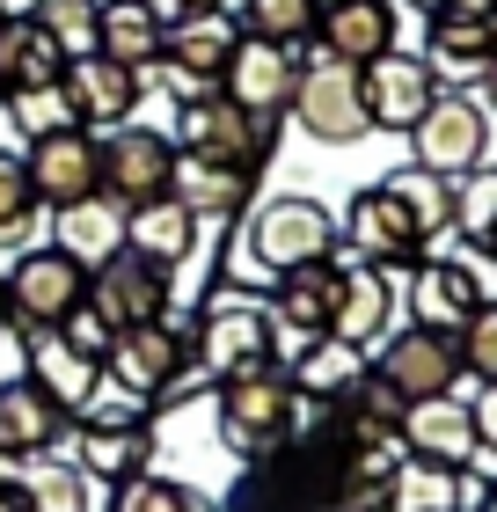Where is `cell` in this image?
<instances>
[{
    "label": "cell",
    "instance_id": "4316f807",
    "mask_svg": "<svg viewBox=\"0 0 497 512\" xmlns=\"http://www.w3.org/2000/svg\"><path fill=\"white\" fill-rule=\"evenodd\" d=\"M22 359H30V388H44L59 410H88V395L103 388V374L59 330H22Z\"/></svg>",
    "mask_w": 497,
    "mask_h": 512
},
{
    "label": "cell",
    "instance_id": "f546056e",
    "mask_svg": "<svg viewBox=\"0 0 497 512\" xmlns=\"http://www.w3.org/2000/svg\"><path fill=\"white\" fill-rule=\"evenodd\" d=\"M52 249H66V256H81L88 271L103 264V256H117L125 249V205L117 198H74V205H59V242Z\"/></svg>",
    "mask_w": 497,
    "mask_h": 512
},
{
    "label": "cell",
    "instance_id": "d6986e66",
    "mask_svg": "<svg viewBox=\"0 0 497 512\" xmlns=\"http://www.w3.org/2000/svg\"><path fill=\"white\" fill-rule=\"evenodd\" d=\"M395 0H329L315 15V44L322 59H344V66H373L381 52H395Z\"/></svg>",
    "mask_w": 497,
    "mask_h": 512
},
{
    "label": "cell",
    "instance_id": "c3c4849f",
    "mask_svg": "<svg viewBox=\"0 0 497 512\" xmlns=\"http://www.w3.org/2000/svg\"><path fill=\"white\" fill-rule=\"evenodd\" d=\"M0 512H22V498H15V491H0Z\"/></svg>",
    "mask_w": 497,
    "mask_h": 512
},
{
    "label": "cell",
    "instance_id": "44dd1931",
    "mask_svg": "<svg viewBox=\"0 0 497 512\" xmlns=\"http://www.w3.org/2000/svg\"><path fill=\"white\" fill-rule=\"evenodd\" d=\"M395 432L417 461H439V469H468L476 461V417H468L461 395H424V403L402 410Z\"/></svg>",
    "mask_w": 497,
    "mask_h": 512
},
{
    "label": "cell",
    "instance_id": "5b68a950",
    "mask_svg": "<svg viewBox=\"0 0 497 512\" xmlns=\"http://www.w3.org/2000/svg\"><path fill=\"white\" fill-rule=\"evenodd\" d=\"M410 147H417V169L461 183L468 169H483V154H490V110L468 96V88H439L432 110L410 125Z\"/></svg>",
    "mask_w": 497,
    "mask_h": 512
},
{
    "label": "cell",
    "instance_id": "f1b7e54d",
    "mask_svg": "<svg viewBox=\"0 0 497 512\" xmlns=\"http://www.w3.org/2000/svg\"><path fill=\"white\" fill-rule=\"evenodd\" d=\"M366 374V352L359 344H344V337H315V344H300V359H293V395L300 403H337V395H351Z\"/></svg>",
    "mask_w": 497,
    "mask_h": 512
},
{
    "label": "cell",
    "instance_id": "7dc6e473",
    "mask_svg": "<svg viewBox=\"0 0 497 512\" xmlns=\"http://www.w3.org/2000/svg\"><path fill=\"white\" fill-rule=\"evenodd\" d=\"M15 330V322H8V286H0V337H8Z\"/></svg>",
    "mask_w": 497,
    "mask_h": 512
},
{
    "label": "cell",
    "instance_id": "6da1fadb",
    "mask_svg": "<svg viewBox=\"0 0 497 512\" xmlns=\"http://www.w3.org/2000/svg\"><path fill=\"white\" fill-rule=\"evenodd\" d=\"M293 417H300V395H293V381L278 374L271 359L220 381V439H227V454H242V461L271 454Z\"/></svg>",
    "mask_w": 497,
    "mask_h": 512
},
{
    "label": "cell",
    "instance_id": "4fadbf2b",
    "mask_svg": "<svg viewBox=\"0 0 497 512\" xmlns=\"http://www.w3.org/2000/svg\"><path fill=\"white\" fill-rule=\"evenodd\" d=\"M22 169H30V191H37V205H52V213H59V205H74V198H96V191H103L96 132H81V125H59V132L30 139Z\"/></svg>",
    "mask_w": 497,
    "mask_h": 512
},
{
    "label": "cell",
    "instance_id": "603a6c76",
    "mask_svg": "<svg viewBox=\"0 0 497 512\" xmlns=\"http://www.w3.org/2000/svg\"><path fill=\"white\" fill-rule=\"evenodd\" d=\"M125 249L132 256H154L161 271H176L183 256L198 249V213L183 198H139V205H125Z\"/></svg>",
    "mask_w": 497,
    "mask_h": 512
},
{
    "label": "cell",
    "instance_id": "2e32d148",
    "mask_svg": "<svg viewBox=\"0 0 497 512\" xmlns=\"http://www.w3.org/2000/svg\"><path fill=\"white\" fill-rule=\"evenodd\" d=\"M337 235L351 242V256L359 264H417V249H424V235H417V220L402 213V198L388 191V183H366L359 198H351V213H344V227Z\"/></svg>",
    "mask_w": 497,
    "mask_h": 512
},
{
    "label": "cell",
    "instance_id": "681fc988",
    "mask_svg": "<svg viewBox=\"0 0 497 512\" xmlns=\"http://www.w3.org/2000/svg\"><path fill=\"white\" fill-rule=\"evenodd\" d=\"M483 88H490V103H497V59H490V74H483Z\"/></svg>",
    "mask_w": 497,
    "mask_h": 512
},
{
    "label": "cell",
    "instance_id": "ac0fdd59",
    "mask_svg": "<svg viewBox=\"0 0 497 512\" xmlns=\"http://www.w3.org/2000/svg\"><path fill=\"white\" fill-rule=\"evenodd\" d=\"M359 88H366V125H381V132H410L439 96L432 66L417 52H381L373 66H359Z\"/></svg>",
    "mask_w": 497,
    "mask_h": 512
},
{
    "label": "cell",
    "instance_id": "b9f144b4",
    "mask_svg": "<svg viewBox=\"0 0 497 512\" xmlns=\"http://www.w3.org/2000/svg\"><path fill=\"white\" fill-rule=\"evenodd\" d=\"M117 512H198L191 483H169V476H132L125 498H117Z\"/></svg>",
    "mask_w": 497,
    "mask_h": 512
},
{
    "label": "cell",
    "instance_id": "e0dca14e",
    "mask_svg": "<svg viewBox=\"0 0 497 512\" xmlns=\"http://www.w3.org/2000/svg\"><path fill=\"white\" fill-rule=\"evenodd\" d=\"M293 74H300V59L286 52V44L242 37V44H234V59H227V74H220V96L242 103L249 118L278 125V118H286V103H293Z\"/></svg>",
    "mask_w": 497,
    "mask_h": 512
},
{
    "label": "cell",
    "instance_id": "8992f818",
    "mask_svg": "<svg viewBox=\"0 0 497 512\" xmlns=\"http://www.w3.org/2000/svg\"><path fill=\"white\" fill-rule=\"evenodd\" d=\"M0 286H8V322L15 330H59L88 300V264L66 256V249H22Z\"/></svg>",
    "mask_w": 497,
    "mask_h": 512
},
{
    "label": "cell",
    "instance_id": "ab89813d",
    "mask_svg": "<svg viewBox=\"0 0 497 512\" xmlns=\"http://www.w3.org/2000/svg\"><path fill=\"white\" fill-rule=\"evenodd\" d=\"M454 352H461V374L497 381V300H483V308L454 330Z\"/></svg>",
    "mask_w": 497,
    "mask_h": 512
},
{
    "label": "cell",
    "instance_id": "52a82bcc",
    "mask_svg": "<svg viewBox=\"0 0 497 512\" xmlns=\"http://www.w3.org/2000/svg\"><path fill=\"white\" fill-rule=\"evenodd\" d=\"M176 147L183 154H198V161H220V169H256V161L271 154V139H278V125H264V118H249L242 103H227L220 88L212 96H198V103H183L176 110Z\"/></svg>",
    "mask_w": 497,
    "mask_h": 512
},
{
    "label": "cell",
    "instance_id": "d6a6232c",
    "mask_svg": "<svg viewBox=\"0 0 497 512\" xmlns=\"http://www.w3.org/2000/svg\"><path fill=\"white\" fill-rule=\"evenodd\" d=\"M388 512H461V469H439V461H402L388 476Z\"/></svg>",
    "mask_w": 497,
    "mask_h": 512
},
{
    "label": "cell",
    "instance_id": "5bb4252c",
    "mask_svg": "<svg viewBox=\"0 0 497 512\" xmlns=\"http://www.w3.org/2000/svg\"><path fill=\"white\" fill-rule=\"evenodd\" d=\"M278 344V322L271 308H256V300H220V308L198 315V366L205 374H249V366H264Z\"/></svg>",
    "mask_w": 497,
    "mask_h": 512
},
{
    "label": "cell",
    "instance_id": "8fae6325",
    "mask_svg": "<svg viewBox=\"0 0 497 512\" xmlns=\"http://www.w3.org/2000/svg\"><path fill=\"white\" fill-rule=\"evenodd\" d=\"M96 161H103V198L139 205V198H161V191H169L176 139L154 132V125H110V139H96Z\"/></svg>",
    "mask_w": 497,
    "mask_h": 512
},
{
    "label": "cell",
    "instance_id": "7402d4cb",
    "mask_svg": "<svg viewBox=\"0 0 497 512\" xmlns=\"http://www.w3.org/2000/svg\"><path fill=\"white\" fill-rule=\"evenodd\" d=\"M483 300L490 293H483V271L476 264H461V256H432V264H417V286H410L417 330H446V337H454Z\"/></svg>",
    "mask_w": 497,
    "mask_h": 512
},
{
    "label": "cell",
    "instance_id": "f35d334b",
    "mask_svg": "<svg viewBox=\"0 0 497 512\" xmlns=\"http://www.w3.org/2000/svg\"><path fill=\"white\" fill-rule=\"evenodd\" d=\"M0 103H8V118H15V132H22V139H44V132L74 125V118H66L59 81H52V88H15V96H0Z\"/></svg>",
    "mask_w": 497,
    "mask_h": 512
},
{
    "label": "cell",
    "instance_id": "7a4b0ae2",
    "mask_svg": "<svg viewBox=\"0 0 497 512\" xmlns=\"http://www.w3.org/2000/svg\"><path fill=\"white\" fill-rule=\"evenodd\" d=\"M337 220H329V205H315V198H264L249 213V235H242V249H249V264L256 271H300V264H322V256H337Z\"/></svg>",
    "mask_w": 497,
    "mask_h": 512
},
{
    "label": "cell",
    "instance_id": "bcb514c9",
    "mask_svg": "<svg viewBox=\"0 0 497 512\" xmlns=\"http://www.w3.org/2000/svg\"><path fill=\"white\" fill-rule=\"evenodd\" d=\"M402 8H417V15H439V8H446V0H402Z\"/></svg>",
    "mask_w": 497,
    "mask_h": 512
},
{
    "label": "cell",
    "instance_id": "7c38bea8",
    "mask_svg": "<svg viewBox=\"0 0 497 512\" xmlns=\"http://www.w3.org/2000/svg\"><path fill=\"white\" fill-rule=\"evenodd\" d=\"M183 374V330L176 322H139V330H117L103 352V381L132 403H161V388Z\"/></svg>",
    "mask_w": 497,
    "mask_h": 512
},
{
    "label": "cell",
    "instance_id": "e575fe53",
    "mask_svg": "<svg viewBox=\"0 0 497 512\" xmlns=\"http://www.w3.org/2000/svg\"><path fill=\"white\" fill-rule=\"evenodd\" d=\"M96 505V483H88L74 461H52L37 454L30 476H22V512H88Z\"/></svg>",
    "mask_w": 497,
    "mask_h": 512
},
{
    "label": "cell",
    "instance_id": "30bf717a",
    "mask_svg": "<svg viewBox=\"0 0 497 512\" xmlns=\"http://www.w3.org/2000/svg\"><path fill=\"white\" fill-rule=\"evenodd\" d=\"M59 96H66V118H74L81 132H110V125H125L139 110L147 81H139L132 66L103 59V52H74L66 74H59Z\"/></svg>",
    "mask_w": 497,
    "mask_h": 512
},
{
    "label": "cell",
    "instance_id": "ffe728a7",
    "mask_svg": "<svg viewBox=\"0 0 497 512\" xmlns=\"http://www.w3.org/2000/svg\"><path fill=\"white\" fill-rule=\"evenodd\" d=\"M337 286H344V256H322V264L278 271V293H271V322H278V330H293L300 344L329 337V322H337Z\"/></svg>",
    "mask_w": 497,
    "mask_h": 512
},
{
    "label": "cell",
    "instance_id": "60d3db41",
    "mask_svg": "<svg viewBox=\"0 0 497 512\" xmlns=\"http://www.w3.org/2000/svg\"><path fill=\"white\" fill-rule=\"evenodd\" d=\"M37 22L66 44V59L96 52V0H37Z\"/></svg>",
    "mask_w": 497,
    "mask_h": 512
},
{
    "label": "cell",
    "instance_id": "3957f363",
    "mask_svg": "<svg viewBox=\"0 0 497 512\" xmlns=\"http://www.w3.org/2000/svg\"><path fill=\"white\" fill-rule=\"evenodd\" d=\"M293 118L307 139H322V147H351V139H366V88H359V66H344V59H300V74H293Z\"/></svg>",
    "mask_w": 497,
    "mask_h": 512
},
{
    "label": "cell",
    "instance_id": "74e56055",
    "mask_svg": "<svg viewBox=\"0 0 497 512\" xmlns=\"http://www.w3.org/2000/svg\"><path fill=\"white\" fill-rule=\"evenodd\" d=\"M30 213H37L30 169H22V154L0 147V242H30Z\"/></svg>",
    "mask_w": 497,
    "mask_h": 512
},
{
    "label": "cell",
    "instance_id": "d590c367",
    "mask_svg": "<svg viewBox=\"0 0 497 512\" xmlns=\"http://www.w3.org/2000/svg\"><path fill=\"white\" fill-rule=\"evenodd\" d=\"M315 0H242V37H264V44H307L315 37Z\"/></svg>",
    "mask_w": 497,
    "mask_h": 512
},
{
    "label": "cell",
    "instance_id": "83f0119b",
    "mask_svg": "<svg viewBox=\"0 0 497 512\" xmlns=\"http://www.w3.org/2000/svg\"><path fill=\"white\" fill-rule=\"evenodd\" d=\"M388 308H395L388 271L344 256V286H337V322H329V337H344V344H359V352H366V344L388 330Z\"/></svg>",
    "mask_w": 497,
    "mask_h": 512
},
{
    "label": "cell",
    "instance_id": "8d00e7d4",
    "mask_svg": "<svg viewBox=\"0 0 497 512\" xmlns=\"http://www.w3.org/2000/svg\"><path fill=\"white\" fill-rule=\"evenodd\" d=\"M454 227H461L476 249L497 242V169H468V176L454 183Z\"/></svg>",
    "mask_w": 497,
    "mask_h": 512
},
{
    "label": "cell",
    "instance_id": "d4e9b609",
    "mask_svg": "<svg viewBox=\"0 0 497 512\" xmlns=\"http://www.w3.org/2000/svg\"><path fill=\"white\" fill-rule=\"evenodd\" d=\"M161 30H169V15L154 0H96V52L132 74H147L161 59Z\"/></svg>",
    "mask_w": 497,
    "mask_h": 512
},
{
    "label": "cell",
    "instance_id": "7bdbcfd3",
    "mask_svg": "<svg viewBox=\"0 0 497 512\" xmlns=\"http://www.w3.org/2000/svg\"><path fill=\"white\" fill-rule=\"evenodd\" d=\"M59 337L74 344V352H81L88 366H103V352H110V337H117V330H110V322H103V315H96V308H88V300H81V308H74V315L59 322Z\"/></svg>",
    "mask_w": 497,
    "mask_h": 512
},
{
    "label": "cell",
    "instance_id": "484cf974",
    "mask_svg": "<svg viewBox=\"0 0 497 512\" xmlns=\"http://www.w3.org/2000/svg\"><path fill=\"white\" fill-rule=\"evenodd\" d=\"M59 74H66V44L44 30L37 15L0 22V96H15V88H52Z\"/></svg>",
    "mask_w": 497,
    "mask_h": 512
},
{
    "label": "cell",
    "instance_id": "9c48e42d",
    "mask_svg": "<svg viewBox=\"0 0 497 512\" xmlns=\"http://www.w3.org/2000/svg\"><path fill=\"white\" fill-rule=\"evenodd\" d=\"M88 308H96L110 330H139V322H169V271L154 256L117 249L88 271Z\"/></svg>",
    "mask_w": 497,
    "mask_h": 512
},
{
    "label": "cell",
    "instance_id": "cb8c5ba5",
    "mask_svg": "<svg viewBox=\"0 0 497 512\" xmlns=\"http://www.w3.org/2000/svg\"><path fill=\"white\" fill-rule=\"evenodd\" d=\"M66 432V410L30 381H0V461H37Z\"/></svg>",
    "mask_w": 497,
    "mask_h": 512
},
{
    "label": "cell",
    "instance_id": "1f68e13d",
    "mask_svg": "<svg viewBox=\"0 0 497 512\" xmlns=\"http://www.w3.org/2000/svg\"><path fill=\"white\" fill-rule=\"evenodd\" d=\"M154 439L139 432V425H81V454H74V469L96 483V476H139V461H147Z\"/></svg>",
    "mask_w": 497,
    "mask_h": 512
},
{
    "label": "cell",
    "instance_id": "277c9868",
    "mask_svg": "<svg viewBox=\"0 0 497 512\" xmlns=\"http://www.w3.org/2000/svg\"><path fill=\"white\" fill-rule=\"evenodd\" d=\"M424 66L439 88H468L490 74L497 59V0H446L439 15H424Z\"/></svg>",
    "mask_w": 497,
    "mask_h": 512
},
{
    "label": "cell",
    "instance_id": "ee69618b",
    "mask_svg": "<svg viewBox=\"0 0 497 512\" xmlns=\"http://www.w3.org/2000/svg\"><path fill=\"white\" fill-rule=\"evenodd\" d=\"M468 417H476V454H497V381H483V395L468 403Z\"/></svg>",
    "mask_w": 497,
    "mask_h": 512
},
{
    "label": "cell",
    "instance_id": "4dcf8cb0",
    "mask_svg": "<svg viewBox=\"0 0 497 512\" xmlns=\"http://www.w3.org/2000/svg\"><path fill=\"white\" fill-rule=\"evenodd\" d=\"M169 198H183L198 220H205V213H234V205L249 198V176H242V169H220V161H198V154H183V147H176Z\"/></svg>",
    "mask_w": 497,
    "mask_h": 512
},
{
    "label": "cell",
    "instance_id": "9a60e30c",
    "mask_svg": "<svg viewBox=\"0 0 497 512\" xmlns=\"http://www.w3.org/2000/svg\"><path fill=\"white\" fill-rule=\"evenodd\" d=\"M366 374H381L402 403H424V395H454L461 381V352H454V337L446 330H395L381 344V366H366Z\"/></svg>",
    "mask_w": 497,
    "mask_h": 512
},
{
    "label": "cell",
    "instance_id": "ba28073f",
    "mask_svg": "<svg viewBox=\"0 0 497 512\" xmlns=\"http://www.w3.org/2000/svg\"><path fill=\"white\" fill-rule=\"evenodd\" d=\"M234 44H242V22H227V8H220V15H169L154 66L169 74L176 103H198V96H212V88H220Z\"/></svg>",
    "mask_w": 497,
    "mask_h": 512
},
{
    "label": "cell",
    "instance_id": "f6af8a7d",
    "mask_svg": "<svg viewBox=\"0 0 497 512\" xmlns=\"http://www.w3.org/2000/svg\"><path fill=\"white\" fill-rule=\"evenodd\" d=\"M154 8H161V15H220L227 0H154Z\"/></svg>",
    "mask_w": 497,
    "mask_h": 512
},
{
    "label": "cell",
    "instance_id": "836d02e7",
    "mask_svg": "<svg viewBox=\"0 0 497 512\" xmlns=\"http://www.w3.org/2000/svg\"><path fill=\"white\" fill-rule=\"evenodd\" d=\"M381 183L402 198V213L417 220L424 242H439L446 227H454V183H446V176H432V169H417V161H410V169H395V176H381Z\"/></svg>",
    "mask_w": 497,
    "mask_h": 512
},
{
    "label": "cell",
    "instance_id": "f907efd6",
    "mask_svg": "<svg viewBox=\"0 0 497 512\" xmlns=\"http://www.w3.org/2000/svg\"><path fill=\"white\" fill-rule=\"evenodd\" d=\"M315 8H329V0H315Z\"/></svg>",
    "mask_w": 497,
    "mask_h": 512
}]
</instances>
